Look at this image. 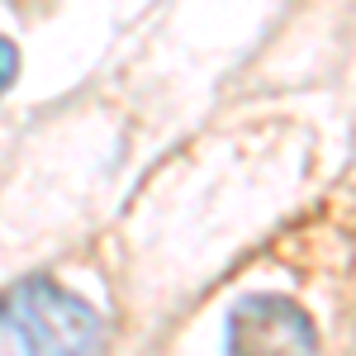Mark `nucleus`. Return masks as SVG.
<instances>
[{
	"mask_svg": "<svg viewBox=\"0 0 356 356\" xmlns=\"http://www.w3.org/2000/svg\"><path fill=\"white\" fill-rule=\"evenodd\" d=\"M100 314L57 280H19L0 295V356H95Z\"/></svg>",
	"mask_w": 356,
	"mask_h": 356,
	"instance_id": "obj_1",
	"label": "nucleus"
},
{
	"mask_svg": "<svg viewBox=\"0 0 356 356\" xmlns=\"http://www.w3.org/2000/svg\"><path fill=\"white\" fill-rule=\"evenodd\" d=\"M223 356H318V328L285 295H243L223 323Z\"/></svg>",
	"mask_w": 356,
	"mask_h": 356,
	"instance_id": "obj_2",
	"label": "nucleus"
},
{
	"mask_svg": "<svg viewBox=\"0 0 356 356\" xmlns=\"http://www.w3.org/2000/svg\"><path fill=\"white\" fill-rule=\"evenodd\" d=\"M15 76H19V48L10 38H0V90H10Z\"/></svg>",
	"mask_w": 356,
	"mask_h": 356,
	"instance_id": "obj_3",
	"label": "nucleus"
}]
</instances>
